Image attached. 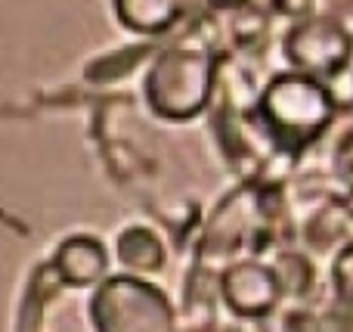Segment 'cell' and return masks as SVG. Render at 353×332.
<instances>
[{
  "label": "cell",
  "instance_id": "cell-2",
  "mask_svg": "<svg viewBox=\"0 0 353 332\" xmlns=\"http://www.w3.org/2000/svg\"><path fill=\"white\" fill-rule=\"evenodd\" d=\"M208 87H211V68L201 56L168 53L149 78V97L159 112L186 118L205 106Z\"/></svg>",
  "mask_w": 353,
  "mask_h": 332
},
{
  "label": "cell",
  "instance_id": "cell-4",
  "mask_svg": "<svg viewBox=\"0 0 353 332\" xmlns=\"http://www.w3.org/2000/svg\"><path fill=\"white\" fill-rule=\"evenodd\" d=\"M276 277L267 267L245 264L230 273V298L245 311H263L276 302Z\"/></svg>",
  "mask_w": 353,
  "mask_h": 332
},
{
  "label": "cell",
  "instance_id": "cell-7",
  "mask_svg": "<svg viewBox=\"0 0 353 332\" xmlns=\"http://www.w3.org/2000/svg\"><path fill=\"white\" fill-rule=\"evenodd\" d=\"M335 286L347 302H353V246H347L335 261Z\"/></svg>",
  "mask_w": 353,
  "mask_h": 332
},
{
  "label": "cell",
  "instance_id": "cell-8",
  "mask_svg": "<svg viewBox=\"0 0 353 332\" xmlns=\"http://www.w3.org/2000/svg\"><path fill=\"white\" fill-rule=\"evenodd\" d=\"M217 3H232V0H217Z\"/></svg>",
  "mask_w": 353,
  "mask_h": 332
},
{
  "label": "cell",
  "instance_id": "cell-5",
  "mask_svg": "<svg viewBox=\"0 0 353 332\" xmlns=\"http://www.w3.org/2000/svg\"><path fill=\"white\" fill-rule=\"evenodd\" d=\"M183 0H115V10L130 28L161 31L180 16Z\"/></svg>",
  "mask_w": 353,
  "mask_h": 332
},
{
  "label": "cell",
  "instance_id": "cell-6",
  "mask_svg": "<svg viewBox=\"0 0 353 332\" xmlns=\"http://www.w3.org/2000/svg\"><path fill=\"white\" fill-rule=\"evenodd\" d=\"M59 264H62L65 277L84 283V280L97 277V273L103 271V248L93 240H72L59 252Z\"/></svg>",
  "mask_w": 353,
  "mask_h": 332
},
{
  "label": "cell",
  "instance_id": "cell-3",
  "mask_svg": "<svg viewBox=\"0 0 353 332\" xmlns=\"http://www.w3.org/2000/svg\"><path fill=\"white\" fill-rule=\"evenodd\" d=\"M285 50L304 75H338L350 62L353 41L332 19H307L288 35Z\"/></svg>",
  "mask_w": 353,
  "mask_h": 332
},
{
  "label": "cell",
  "instance_id": "cell-1",
  "mask_svg": "<svg viewBox=\"0 0 353 332\" xmlns=\"http://www.w3.org/2000/svg\"><path fill=\"white\" fill-rule=\"evenodd\" d=\"M332 93L310 75H282L263 97V115L285 143L307 146L332 121Z\"/></svg>",
  "mask_w": 353,
  "mask_h": 332
}]
</instances>
